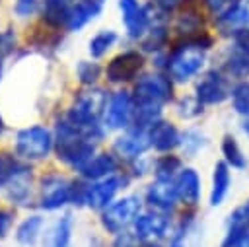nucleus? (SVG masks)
I'll return each instance as SVG.
<instances>
[{
  "instance_id": "obj_5",
  "label": "nucleus",
  "mask_w": 249,
  "mask_h": 247,
  "mask_svg": "<svg viewBox=\"0 0 249 247\" xmlns=\"http://www.w3.org/2000/svg\"><path fill=\"white\" fill-rule=\"evenodd\" d=\"M53 144L51 132L43 126H31L25 128L18 134V142H16V150L19 156L27 158V159H41L49 154Z\"/></svg>"
},
{
  "instance_id": "obj_6",
  "label": "nucleus",
  "mask_w": 249,
  "mask_h": 247,
  "mask_svg": "<svg viewBox=\"0 0 249 247\" xmlns=\"http://www.w3.org/2000/svg\"><path fill=\"white\" fill-rule=\"evenodd\" d=\"M138 210H140V200L136 196H124L105 208L103 218H101L103 228L107 231L117 233L138 214Z\"/></svg>"
},
{
  "instance_id": "obj_41",
  "label": "nucleus",
  "mask_w": 249,
  "mask_h": 247,
  "mask_svg": "<svg viewBox=\"0 0 249 247\" xmlns=\"http://www.w3.org/2000/svg\"><path fill=\"white\" fill-rule=\"evenodd\" d=\"M144 247H160L158 243H148V245H144Z\"/></svg>"
},
{
  "instance_id": "obj_26",
  "label": "nucleus",
  "mask_w": 249,
  "mask_h": 247,
  "mask_svg": "<svg viewBox=\"0 0 249 247\" xmlns=\"http://www.w3.org/2000/svg\"><path fill=\"white\" fill-rule=\"evenodd\" d=\"M117 41V35L113 31H99L91 41H89V53L93 56H101L107 53V49Z\"/></svg>"
},
{
  "instance_id": "obj_19",
  "label": "nucleus",
  "mask_w": 249,
  "mask_h": 247,
  "mask_svg": "<svg viewBox=\"0 0 249 247\" xmlns=\"http://www.w3.org/2000/svg\"><path fill=\"white\" fill-rule=\"evenodd\" d=\"M230 183H231V177H230L228 165L224 161H218L214 165V175H212V193H210V204L212 206L222 204V200L228 194Z\"/></svg>"
},
{
  "instance_id": "obj_4",
  "label": "nucleus",
  "mask_w": 249,
  "mask_h": 247,
  "mask_svg": "<svg viewBox=\"0 0 249 247\" xmlns=\"http://www.w3.org/2000/svg\"><path fill=\"white\" fill-rule=\"evenodd\" d=\"M171 97V84L160 74L144 76L134 88V103L138 105H158L165 103Z\"/></svg>"
},
{
  "instance_id": "obj_27",
  "label": "nucleus",
  "mask_w": 249,
  "mask_h": 247,
  "mask_svg": "<svg viewBox=\"0 0 249 247\" xmlns=\"http://www.w3.org/2000/svg\"><path fill=\"white\" fill-rule=\"evenodd\" d=\"M179 165H181V161L175 156H163V158H160L158 163H156V175H158V179H171L175 175V171L179 169Z\"/></svg>"
},
{
  "instance_id": "obj_12",
  "label": "nucleus",
  "mask_w": 249,
  "mask_h": 247,
  "mask_svg": "<svg viewBox=\"0 0 249 247\" xmlns=\"http://www.w3.org/2000/svg\"><path fill=\"white\" fill-rule=\"evenodd\" d=\"M167 218L161 214H154V212H146L140 214L138 218H134V235L138 239H160L165 235L167 231Z\"/></svg>"
},
{
  "instance_id": "obj_8",
  "label": "nucleus",
  "mask_w": 249,
  "mask_h": 247,
  "mask_svg": "<svg viewBox=\"0 0 249 247\" xmlns=\"http://www.w3.org/2000/svg\"><path fill=\"white\" fill-rule=\"evenodd\" d=\"M140 68H142V56L134 51H128V53L115 56L109 62L107 78L111 82H126V80H132Z\"/></svg>"
},
{
  "instance_id": "obj_39",
  "label": "nucleus",
  "mask_w": 249,
  "mask_h": 247,
  "mask_svg": "<svg viewBox=\"0 0 249 247\" xmlns=\"http://www.w3.org/2000/svg\"><path fill=\"white\" fill-rule=\"evenodd\" d=\"M241 212H243V216H245V222H247V226H249V200L241 206Z\"/></svg>"
},
{
  "instance_id": "obj_37",
  "label": "nucleus",
  "mask_w": 249,
  "mask_h": 247,
  "mask_svg": "<svg viewBox=\"0 0 249 247\" xmlns=\"http://www.w3.org/2000/svg\"><path fill=\"white\" fill-rule=\"evenodd\" d=\"M156 2H158L160 8H163V10H173L179 0H156Z\"/></svg>"
},
{
  "instance_id": "obj_13",
  "label": "nucleus",
  "mask_w": 249,
  "mask_h": 247,
  "mask_svg": "<svg viewBox=\"0 0 249 247\" xmlns=\"http://www.w3.org/2000/svg\"><path fill=\"white\" fill-rule=\"evenodd\" d=\"M148 146H150V136L142 126L128 130L126 134L119 136L115 142V150L126 158H140V154Z\"/></svg>"
},
{
  "instance_id": "obj_34",
  "label": "nucleus",
  "mask_w": 249,
  "mask_h": 247,
  "mask_svg": "<svg viewBox=\"0 0 249 247\" xmlns=\"http://www.w3.org/2000/svg\"><path fill=\"white\" fill-rule=\"evenodd\" d=\"M35 4H37V0H18L16 10L19 16H29L35 10Z\"/></svg>"
},
{
  "instance_id": "obj_18",
  "label": "nucleus",
  "mask_w": 249,
  "mask_h": 247,
  "mask_svg": "<svg viewBox=\"0 0 249 247\" xmlns=\"http://www.w3.org/2000/svg\"><path fill=\"white\" fill-rule=\"evenodd\" d=\"M103 6V0H84L80 4H76V8L70 10L68 14V27L70 29H80L82 25H86L91 18H95L99 14Z\"/></svg>"
},
{
  "instance_id": "obj_15",
  "label": "nucleus",
  "mask_w": 249,
  "mask_h": 247,
  "mask_svg": "<svg viewBox=\"0 0 249 247\" xmlns=\"http://www.w3.org/2000/svg\"><path fill=\"white\" fill-rule=\"evenodd\" d=\"M148 136H150V144L160 152L173 150L181 142L177 128L171 123H165V121H156L154 124H150Z\"/></svg>"
},
{
  "instance_id": "obj_36",
  "label": "nucleus",
  "mask_w": 249,
  "mask_h": 247,
  "mask_svg": "<svg viewBox=\"0 0 249 247\" xmlns=\"http://www.w3.org/2000/svg\"><path fill=\"white\" fill-rule=\"evenodd\" d=\"M183 235H185V231H183V229H179V231L175 233V237L171 239L169 247H185V239H183Z\"/></svg>"
},
{
  "instance_id": "obj_38",
  "label": "nucleus",
  "mask_w": 249,
  "mask_h": 247,
  "mask_svg": "<svg viewBox=\"0 0 249 247\" xmlns=\"http://www.w3.org/2000/svg\"><path fill=\"white\" fill-rule=\"evenodd\" d=\"M231 247H249V233H243Z\"/></svg>"
},
{
  "instance_id": "obj_11",
  "label": "nucleus",
  "mask_w": 249,
  "mask_h": 247,
  "mask_svg": "<svg viewBox=\"0 0 249 247\" xmlns=\"http://www.w3.org/2000/svg\"><path fill=\"white\" fill-rule=\"evenodd\" d=\"M132 113V99L126 91H117L105 107V123L109 128H121L128 123Z\"/></svg>"
},
{
  "instance_id": "obj_22",
  "label": "nucleus",
  "mask_w": 249,
  "mask_h": 247,
  "mask_svg": "<svg viewBox=\"0 0 249 247\" xmlns=\"http://www.w3.org/2000/svg\"><path fill=\"white\" fill-rule=\"evenodd\" d=\"M230 97H231V107L235 113L249 117V80H243L239 84H235L230 89Z\"/></svg>"
},
{
  "instance_id": "obj_3",
  "label": "nucleus",
  "mask_w": 249,
  "mask_h": 247,
  "mask_svg": "<svg viewBox=\"0 0 249 247\" xmlns=\"http://www.w3.org/2000/svg\"><path fill=\"white\" fill-rule=\"evenodd\" d=\"M105 91L103 89H88V91H82L70 113H68V119L76 124H95L97 117L101 115V111L105 109Z\"/></svg>"
},
{
  "instance_id": "obj_40",
  "label": "nucleus",
  "mask_w": 249,
  "mask_h": 247,
  "mask_svg": "<svg viewBox=\"0 0 249 247\" xmlns=\"http://www.w3.org/2000/svg\"><path fill=\"white\" fill-rule=\"evenodd\" d=\"M241 128H243V132H245V134L249 136V117H247V119L243 121V124H241Z\"/></svg>"
},
{
  "instance_id": "obj_43",
  "label": "nucleus",
  "mask_w": 249,
  "mask_h": 247,
  "mask_svg": "<svg viewBox=\"0 0 249 247\" xmlns=\"http://www.w3.org/2000/svg\"><path fill=\"white\" fill-rule=\"evenodd\" d=\"M0 130H2V121H0Z\"/></svg>"
},
{
  "instance_id": "obj_24",
  "label": "nucleus",
  "mask_w": 249,
  "mask_h": 247,
  "mask_svg": "<svg viewBox=\"0 0 249 247\" xmlns=\"http://www.w3.org/2000/svg\"><path fill=\"white\" fill-rule=\"evenodd\" d=\"M226 70L228 74L231 76H237V78H245L249 76V53L237 49L230 54V58L226 60Z\"/></svg>"
},
{
  "instance_id": "obj_25",
  "label": "nucleus",
  "mask_w": 249,
  "mask_h": 247,
  "mask_svg": "<svg viewBox=\"0 0 249 247\" xmlns=\"http://www.w3.org/2000/svg\"><path fill=\"white\" fill-rule=\"evenodd\" d=\"M41 226H43V220L39 216H31L27 218L19 228H18V239L25 245L33 243L37 239V233L41 231Z\"/></svg>"
},
{
  "instance_id": "obj_31",
  "label": "nucleus",
  "mask_w": 249,
  "mask_h": 247,
  "mask_svg": "<svg viewBox=\"0 0 249 247\" xmlns=\"http://www.w3.org/2000/svg\"><path fill=\"white\" fill-rule=\"evenodd\" d=\"M200 101L198 97L193 99V97H185L181 103H179V115L185 117V119H191V117H196L200 113Z\"/></svg>"
},
{
  "instance_id": "obj_1",
  "label": "nucleus",
  "mask_w": 249,
  "mask_h": 247,
  "mask_svg": "<svg viewBox=\"0 0 249 247\" xmlns=\"http://www.w3.org/2000/svg\"><path fill=\"white\" fill-rule=\"evenodd\" d=\"M101 132L97 124H76L70 119L58 124V140L56 152L58 158L74 167H82L91 159L93 154V138H99Z\"/></svg>"
},
{
  "instance_id": "obj_21",
  "label": "nucleus",
  "mask_w": 249,
  "mask_h": 247,
  "mask_svg": "<svg viewBox=\"0 0 249 247\" xmlns=\"http://www.w3.org/2000/svg\"><path fill=\"white\" fill-rule=\"evenodd\" d=\"M70 233H72V216L66 214L60 218L54 228L47 233L45 237V247H68L70 243Z\"/></svg>"
},
{
  "instance_id": "obj_9",
  "label": "nucleus",
  "mask_w": 249,
  "mask_h": 247,
  "mask_svg": "<svg viewBox=\"0 0 249 247\" xmlns=\"http://www.w3.org/2000/svg\"><path fill=\"white\" fill-rule=\"evenodd\" d=\"M230 95L226 78H222L220 72L212 70L208 72L196 86V97L200 103H222L226 97Z\"/></svg>"
},
{
  "instance_id": "obj_30",
  "label": "nucleus",
  "mask_w": 249,
  "mask_h": 247,
  "mask_svg": "<svg viewBox=\"0 0 249 247\" xmlns=\"http://www.w3.org/2000/svg\"><path fill=\"white\" fill-rule=\"evenodd\" d=\"M78 76L84 84H91L99 76V66L95 62H80L78 64Z\"/></svg>"
},
{
  "instance_id": "obj_17",
  "label": "nucleus",
  "mask_w": 249,
  "mask_h": 247,
  "mask_svg": "<svg viewBox=\"0 0 249 247\" xmlns=\"http://www.w3.org/2000/svg\"><path fill=\"white\" fill-rule=\"evenodd\" d=\"M177 191H179V196L187 204H196L198 198H200V177H198V173L191 167L183 169L177 177Z\"/></svg>"
},
{
  "instance_id": "obj_42",
  "label": "nucleus",
  "mask_w": 249,
  "mask_h": 247,
  "mask_svg": "<svg viewBox=\"0 0 249 247\" xmlns=\"http://www.w3.org/2000/svg\"><path fill=\"white\" fill-rule=\"evenodd\" d=\"M245 10H247V14H249V0H247V4H245Z\"/></svg>"
},
{
  "instance_id": "obj_33",
  "label": "nucleus",
  "mask_w": 249,
  "mask_h": 247,
  "mask_svg": "<svg viewBox=\"0 0 249 247\" xmlns=\"http://www.w3.org/2000/svg\"><path fill=\"white\" fill-rule=\"evenodd\" d=\"M136 235H130V233H121L117 237V241L113 243V247H136Z\"/></svg>"
},
{
  "instance_id": "obj_23",
  "label": "nucleus",
  "mask_w": 249,
  "mask_h": 247,
  "mask_svg": "<svg viewBox=\"0 0 249 247\" xmlns=\"http://www.w3.org/2000/svg\"><path fill=\"white\" fill-rule=\"evenodd\" d=\"M222 154L226 158V161L231 165V167H237V169H243L247 165L245 158H243V152L237 144V140L233 136H226L222 140Z\"/></svg>"
},
{
  "instance_id": "obj_16",
  "label": "nucleus",
  "mask_w": 249,
  "mask_h": 247,
  "mask_svg": "<svg viewBox=\"0 0 249 247\" xmlns=\"http://www.w3.org/2000/svg\"><path fill=\"white\" fill-rule=\"evenodd\" d=\"M119 185H121V179L115 177V175H109V177L97 181L95 185L88 187V198H86V202H88L91 208H101V206H105V204L111 202V198L115 196Z\"/></svg>"
},
{
  "instance_id": "obj_28",
  "label": "nucleus",
  "mask_w": 249,
  "mask_h": 247,
  "mask_svg": "<svg viewBox=\"0 0 249 247\" xmlns=\"http://www.w3.org/2000/svg\"><path fill=\"white\" fill-rule=\"evenodd\" d=\"M204 144H206V138L198 130H187L183 136V146H185L187 154H196Z\"/></svg>"
},
{
  "instance_id": "obj_14",
  "label": "nucleus",
  "mask_w": 249,
  "mask_h": 247,
  "mask_svg": "<svg viewBox=\"0 0 249 247\" xmlns=\"http://www.w3.org/2000/svg\"><path fill=\"white\" fill-rule=\"evenodd\" d=\"M72 187L60 177H49L43 181V208H58L70 200Z\"/></svg>"
},
{
  "instance_id": "obj_10",
  "label": "nucleus",
  "mask_w": 249,
  "mask_h": 247,
  "mask_svg": "<svg viewBox=\"0 0 249 247\" xmlns=\"http://www.w3.org/2000/svg\"><path fill=\"white\" fill-rule=\"evenodd\" d=\"M177 198H179L177 183H171V179H158L146 191V200L158 210H171Z\"/></svg>"
},
{
  "instance_id": "obj_32",
  "label": "nucleus",
  "mask_w": 249,
  "mask_h": 247,
  "mask_svg": "<svg viewBox=\"0 0 249 247\" xmlns=\"http://www.w3.org/2000/svg\"><path fill=\"white\" fill-rule=\"evenodd\" d=\"M233 41H235V47H237V49L249 53V29H247V27L237 29L235 35H233Z\"/></svg>"
},
{
  "instance_id": "obj_29",
  "label": "nucleus",
  "mask_w": 249,
  "mask_h": 247,
  "mask_svg": "<svg viewBox=\"0 0 249 247\" xmlns=\"http://www.w3.org/2000/svg\"><path fill=\"white\" fill-rule=\"evenodd\" d=\"M16 169H21V167L16 163V159L10 158L8 154H2V156H0V185H2L4 181L12 179L16 173H19V171H16Z\"/></svg>"
},
{
  "instance_id": "obj_7",
  "label": "nucleus",
  "mask_w": 249,
  "mask_h": 247,
  "mask_svg": "<svg viewBox=\"0 0 249 247\" xmlns=\"http://www.w3.org/2000/svg\"><path fill=\"white\" fill-rule=\"evenodd\" d=\"M119 6L128 35L140 37L150 21V0H121Z\"/></svg>"
},
{
  "instance_id": "obj_20",
  "label": "nucleus",
  "mask_w": 249,
  "mask_h": 247,
  "mask_svg": "<svg viewBox=\"0 0 249 247\" xmlns=\"http://www.w3.org/2000/svg\"><path fill=\"white\" fill-rule=\"evenodd\" d=\"M115 169H117V161L109 154H99V156L91 158L88 163H84L80 167L82 175L88 177V179H99V177L111 175Z\"/></svg>"
},
{
  "instance_id": "obj_35",
  "label": "nucleus",
  "mask_w": 249,
  "mask_h": 247,
  "mask_svg": "<svg viewBox=\"0 0 249 247\" xmlns=\"http://www.w3.org/2000/svg\"><path fill=\"white\" fill-rule=\"evenodd\" d=\"M10 212H0V237L8 231V228H10Z\"/></svg>"
},
{
  "instance_id": "obj_2",
  "label": "nucleus",
  "mask_w": 249,
  "mask_h": 247,
  "mask_svg": "<svg viewBox=\"0 0 249 247\" xmlns=\"http://www.w3.org/2000/svg\"><path fill=\"white\" fill-rule=\"evenodd\" d=\"M206 47L200 45V41L196 43H187L183 47H179L171 58H169V74L177 80V82H187L191 80L196 72H200V68L204 66L206 54H204Z\"/></svg>"
}]
</instances>
